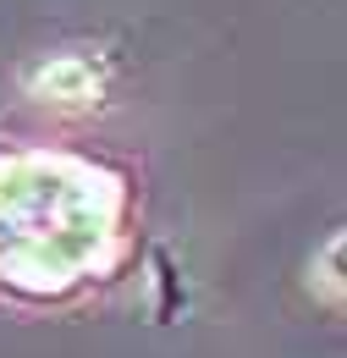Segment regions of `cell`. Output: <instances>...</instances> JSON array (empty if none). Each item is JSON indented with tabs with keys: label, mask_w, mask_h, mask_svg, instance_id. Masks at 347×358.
Masks as SVG:
<instances>
[{
	"label": "cell",
	"mask_w": 347,
	"mask_h": 358,
	"mask_svg": "<svg viewBox=\"0 0 347 358\" xmlns=\"http://www.w3.org/2000/svg\"><path fill=\"white\" fill-rule=\"evenodd\" d=\"M34 89L55 94V99H88V72L78 66V61H55V66L34 72Z\"/></svg>",
	"instance_id": "6da1fadb"
},
{
	"label": "cell",
	"mask_w": 347,
	"mask_h": 358,
	"mask_svg": "<svg viewBox=\"0 0 347 358\" xmlns=\"http://www.w3.org/2000/svg\"><path fill=\"white\" fill-rule=\"evenodd\" d=\"M320 275H325V287H331L337 298H347V231L325 243V254H320Z\"/></svg>",
	"instance_id": "7a4b0ae2"
}]
</instances>
